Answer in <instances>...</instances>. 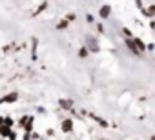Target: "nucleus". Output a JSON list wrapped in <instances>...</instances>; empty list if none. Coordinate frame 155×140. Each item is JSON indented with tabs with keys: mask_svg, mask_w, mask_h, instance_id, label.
<instances>
[{
	"mask_svg": "<svg viewBox=\"0 0 155 140\" xmlns=\"http://www.w3.org/2000/svg\"><path fill=\"white\" fill-rule=\"evenodd\" d=\"M126 44H128V47H130V49H131V51H133L135 55H139V49L135 47V44H133V40H126Z\"/></svg>",
	"mask_w": 155,
	"mask_h": 140,
	"instance_id": "obj_5",
	"label": "nucleus"
},
{
	"mask_svg": "<svg viewBox=\"0 0 155 140\" xmlns=\"http://www.w3.org/2000/svg\"><path fill=\"white\" fill-rule=\"evenodd\" d=\"M60 106H62L64 109H69V107L73 106V102H71V100H60Z\"/></svg>",
	"mask_w": 155,
	"mask_h": 140,
	"instance_id": "obj_6",
	"label": "nucleus"
},
{
	"mask_svg": "<svg viewBox=\"0 0 155 140\" xmlns=\"http://www.w3.org/2000/svg\"><path fill=\"white\" fill-rule=\"evenodd\" d=\"M88 47H90L91 51H99V46H97V40H95L93 37H88Z\"/></svg>",
	"mask_w": 155,
	"mask_h": 140,
	"instance_id": "obj_1",
	"label": "nucleus"
},
{
	"mask_svg": "<svg viewBox=\"0 0 155 140\" xmlns=\"http://www.w3.org/2000/svg\"><path fill=\"white\" fill-rule=\"evenodd\" d=\"M102 18H108L110 17V6H104V8H101V13H99Z\"/></svg>",
	"mask_w": 155,
	"mask_h": 140,
	"instance_id": "obj_3",
	"label": "nucleus"
},
{
	"mask_svg": "<svg viewBox=\"0 0 155 140\" xmlns=\"http://www.w3.org/2000/svg\"><path fill=\"white\" fill-rule=\"evenodd\" d=\"M151 140H155V136H153V138H151Z\"/></svg>",
	"mask_w": 155,
	"mask_h": 140,
	"instance_id": "obj_11",
	"label": "nucleus"
},
{
	"mask_svg": "<svg viewBox=\"0 0 155 140\" xmlns=\"http://www.w3.org/2000/svg\"><path fill=\"white\" fill-rule=\"evenodd\" d=\"M133 44H135V47H137L139 51H144V49H146V46H144V44H142L139 38H135V40H133Z\"/></svg>",
	"mask_w": 155,
	"mask_h": 140,
	"instance_id": "obj_4",
	"label": "nucleus"
},
{
	"mask_svg": "<svg viewBox=\"0 0 155 140\" xmlns=\"http://www.w3.org/2000/svg\"><path fill=\"white\" fill-rule=\"evenodd\" d=\"M15 98H17V93H11V95H8L4 98V102H15Z\"/></svg>",
	"mask_w": 155,
	"mask_h": 140,
	"instance_id": "obj_7",
	"label": "nucleus"
},
{
	"mask_svg": "<svg viewBox=\"0 0 155 140\" xmlns=\"http://www.w3.org/2000/svg\"><path fill=\"white\" fill-rule=\"evenodd\" d=\"M64 27H66V20H64V22H60V24H58V29H64Z\"/></svg>",
	"mask_w": 155,
	"mask_h": 140,
	"instance_id": "obj_9",
	"label": "nucleus"
},
{
	"mask_svg": "<svg viewBox=\"0 0 155 140\" xmlns=\"http://www.w3.org/2000/svg\"><path fill=\"white\" fill-rule=\"evenodd\" d=\"M79 55H81V56H86V55H88V51H86V49H81V53H79Z\"/></svg>",
	"mask_w": 155,
	"mask_h": 140,
	"instance_id": "obj_10",
	"label": "nucleus"
},
{
	"mask_svg": "<svg viewBox=\"0 0 155 140\" xmlns=\"http://www.w3.org/2000/svg\"><path fill=\"white\" fill-rule=\"evenodd\" d=\"M144 15H148V17H153V15H155V6H150V9H148Z\"/></svg>",
	"mask_w": 155,
	"mask_h": 140,
	"instance_id": "obj_8",
	"label": "nucleus"
},
{
	"mask_svg": "<svg viewBox=\"0 0 155 140\" xmlns=\"http://www.w3.org/2000/svg\"><path fill=\"white\" fill-rule=\"evenodd\" d=\"M71 129H73V122H71V120H64V122H62V131L69 133Z\"/></svg>",
	"mask_w": 155,
	"mask_h": 140,
	"instance_id": "obj_2",
	"label": "nucleus"
}]
</instances>
